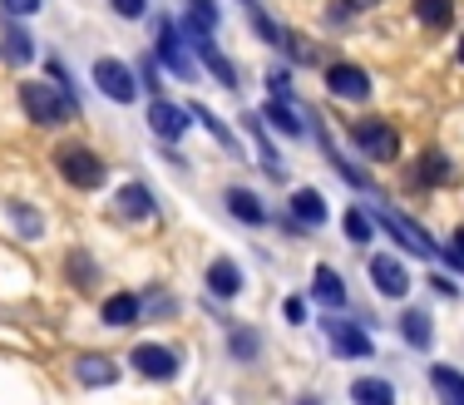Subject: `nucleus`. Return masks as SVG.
Segmentation results:
<instances>
[{"mask_svg": "<svg viewBox=\"0 0 464 405\" xmlns=\"http://www.w3.org/2000/svg\"><path fill=\"white\" fill-rule=\"evenodd\" d=\"M143 129H149L159 144H183L188 129H193V114H188V104L173 100V94H149V100H143Z\"/></svg>", "mask_w": 464, "mask_h": 405, "instance_id": "11", "label": "nucleus"}, {"mask_svg": "<svg viewBox=\"0 0 464 405\" xmlns=\"http://www.w3.org/2000/svg\"><path fill=\"white\" fill-rule=\"evenodd\" d=\"M129 366H134L143 381H179L183 356H179V346H169V342H134L129 346Z\"/></svg>", "mask_w": 464, "mask_h": 405, "instance_id": "15", "label": "nucleus"}, {"mask_svg": "<svg viewBox=\"0 0 464 405\" xmlns=\"http://www.w3.org/2000/svg\"><path fill=\"white\" fill-rule=\"evenodd\" d=\"M346 5H351V10H356V15H361V20H366V15H381V10H385V5H391V0H346Z\"/></svg>", "mask_w": 464, "mask_h": 405, "instance_id": "45", "label": "nucleus"}, {"mask_svg": "<svg viewBox=\"0 0 464 405\" xmlns=\"http://www.w3.org/2000/svg\"><path fill=\"white\" fill-rule=\"evenodd\" d=\"M257 119L272 129V134L292 139V144H306V139H312V129H306V104H302V100H267V94H262Z\"/></svg>", "mask_w": 464, "mask_h": 405, "instance_id": "18", "label": "nucleus"}, {"mask_svg": "<svg viewBox=\"0 0 464 405\" xmlns=\"http://www.w3.org/2000/svg\"><path fill=\"white\" fill-rule=\"evenodd\" d=\"M104 10L119 25H149V15L159 10V0H104Z\"/></svg>", "mask_w": 464, "mask_h": 405, "instance_id": "38", "label": "nucleus"}, {"mask_svg": "<svg viewBox=\"0 0 464 405\" xmlns=\"http://www.w3.org/2000/svg\"><path fill=\"white\" fill-rule=\"evenodd\" d=\"M119 376H124V366H119L114 356H104V352H80L74 356V381H80L84 391H114Z\"/></svg>", "mask_w": 464, "mask_h": 405, "instance_id": "27", "label": "nucleus"}, {"mask_svg": "<svg viewBox=\"0 0 464 405\" xmlns=\"http://www.w3.org/2000/svg\"><path fill=\"white\" fill-rule=\"evenodd\" d=\"M40 35H35V20H10L0 15V70L10 74H25L40 64Z\"/></svg>", "mask_w": 464, "mask_h": 405, "instance_id": "10", "label": "nucleus"}, {"mask_svg": "<svg viewBox=\"0 0 464 405\" xmlns=\"http://www.w3.org/2000/svg\"><path fill=\"white\" fill-rule=\"evenodd\" d=\"M356 25H361V15L346 0H316V35L346 40V35H356Z\"/></svg>", "mask_w": 464, "mask_h": 405, "instance_id": "29", "label": "nucleus"}, {"mask_svg": "<svg viewBox=\"0 0 464 405\" xmlns=\"http://www.w3.org/2000/svg\"><path fill=\"white\" fill-rule=\"evenodd\" d=\"M60 272H64V282H70V287L80 292V297H90V292L104 287V262H99L90 247H64Z\"/></svg>", "mask_w": 464, "mask_h": 405, "instance_id": "23", "label": "nucleus"}, {"mask_svg": "<svg viewBox=\"0 0 464 405\" xmlns=\"http://www.w3.org/2000/svg\"><path fill=\"white\" fill-rule=\"evenodd\" d=\"M227 326V356L237 361V366H252V361L262 356V332L247 322H223Z\"/></svg>", "mask_w": 464, "mask_h": 405, "instance_id": "34", "label": "nucleus"}, {"mask_svg": "<svg viewBox=\"0 0 464 405\" xmlns=\"http://www.w3.org/2000/svg\"><path fill=\"white\" fill-rule=\"evenodd\" d=\"M272 227H277V233L286 237V243H306V237H312V233H306V227L296 223L292 213H286V207H272Z\"/></svg>", "mask_w": 464, "mask_h": 405, "instance_id": "42", "label": "nucleus"}, {"mask_svg": "<svg viewBox=\"0 0 464 405\" xmlns=\"http://www.w3.org/2000/svg\"><path fill=\"white\" fill-rule=\"evenodd\" d=\"M15 104H20V114H25V124L45 129V134H60V129H70L84 119V100L64 94L60 84L45 80V74H20Z\"/></svg>", "mask_w": 464, "mask_h": 405, "instance_id": "1", "label": "nucleus"}, {"mask_svg": "<svg viewBox=\"0 0 464 405\" xmlns=\"http://www.w3.org/2000/svg\"><path fill=\"white\" fill-rule=\"evenodd\" d=\"M316 80H322L326 100L341 104V109H366L375 100V70L361 60H351V54H331L322 70H316Z\"/></svg>", "mask_w": 464, "mask_h": 405, "instance_id": "5", "label": "nucleus"}, {"mask_svg": "<svg viewBox=\"0 0 464 405\" xmlns=\"http://www.w3.org/2000/svg\"><path fill=\"white\" fill-rule=\"evenodd\" d=\"M430 292H435V297H459V282H450V277H440V272H430Z\"/></svg>", "mask_w": 464, "mask_h": 405, "instance_id": "44", "label": "nucleus"}, {"mask_svg": "<svg viewBox=\"0 0 464 405\" xmlns=\"http://www.w3.org/2000/svg\"><path fill=\"white\" fill-rule=\"evenodd\" d=\"M134 74H139V84H143V100H149V94H169V74H163L159 54H153L149 45L134 54Z\"/></svg>", "mask_w": 464, "mask_h": 405, "instance_id": "36", "label": "nucleus"}, {"mask_svg": "<svg viewBox=\"0 0 464 405\" xmlns=\"http://www.w3.org/2000/svg\"><path fill=\"white\" fill-rule=\"evenodd\" d=\"M306 297H312V306H322V312H351V287H346V277H341L331 262H316L312 267V287H306Z\"/></svg>", "mask_w": 464, "mask_h": 405, "instance_id": "22", "label": "nucleus"}, {"mask_svg": "<svg viewBox=\"0 0 464 405\" xmlns=\"http://www.w3.org/2000/svg\"><path fill=\"white\" fill-rule=\"evenodd\" d=\"M341 134H346L351 153L366 169H391V163L405 159V134L391 114H346L341 119Z\"/></svg>", "mask_w": 464, "mask_h": 405, "instance_id": "2", "label": "nucleus"}, {"mask_svg": "<svg viewBox=\"0 0 464 405\" xmlns=\"http://www.w3.org/2000/svg\"><path fill=\"white\" fill-rule=\"evenodd\" d=\"M40 74H45L50 84H60L64 94H74V100H84V94H80V80H74V70L64 64V54H60V50H45V54H40Z\"/></svg>", "mask_w": 464, "mask_h": 405, "instance_id": "37", "label": "nucleus"}, {"mask_svg": "<svg viewBox=\"0 0 464 405\" xmlns=\"http://www.w3.org/2000/svg\"><path fill=\"white\" fill-rule=\"evenodd\" d=\"M242 20H247V30H252V40H257V45H267L272 54L282 50V35H286V20H282L277 10L267 5V0H262V5H247V10H242Z\"/></svg>", "mask_w": 464, "mask_h": 405, "instance_id": "30", "label": "nucleus"}, {"mask_svg": "<svg viewBox=\"0 0 464 405\" xmlns=\"http://www.w3.org/2000/svg\"><path fill=\"white\" fill-rule=\"evenodd\" d=\"M242 134L257 144V163H262V173H267L272 183H286V159L277 153V144H272V129L257 119V109H242Z\"/></svg>", "mask_w": 464, "mask_h": 405, "instance_id": "25", "label": "nucleus"}, {"mask_svg": "<svg viewBox=\"0 0 464 405\" xmlns=\"http://www.w3.org/2000/svg\"><path fill=\"white\" fill-rule=\"evenodd\" d=\"M149 50L159 54V64H163V74L169 80H179V84H203V64H198V54L193 45H188V35H183V25H179V10L173 5H159L149 15Z\"/></svg>", "mask_w": 464, "mask_h": 405, "instance_id": "3", "label": "nucleus"}, {"mask_svg": "<svg viewBox=\"0 0 464 405\" xmlns=\"http://www.w3.org/2000/svg\"><path fill=\"white\" fill-rule=\"evenodd\" d=\"M302 405H322V400H302Z\"/></svg>", "mask_w": 464, "mask_h": 405, "instance_id": "49", "label": "nucleus"}, {"mask_svg": "<svg viewBox=\"0 0 464 405\" xmlns=\"http://www.w3.org/2000/svg\"><path fill=\"white\" fill-rule=\"evenodd\" d=\"M351 405H395V386L385 376H356L346 386Z\"/></svg>", "mask_w": 464, "mask_h": 405, "instance_id": "35", "label": "nucleus"}, {"mask_svg": "<svg viewBox=\"0 0 464 405\" xmlns=\"http://www.w3.org/2000/svg\"><path fill=\"white\" fill-rule=\"evenodd\" d=\"M322 336H326V346H331V356H341V361H371L375 356V342H371V326L361 322L356 312H326L322 322Z\"/></svg>", "mask_w": 464, "mask_h": 405, "instance_id": "8", "label": "nucleus"}, {"mask_svg": "<svg viewBox=\"0 0 464 405\" xmlns=\"http://www.w3.org/2000/svg\"><path fill=\"white\" fill-rule=\"evenodd\" d=\"M173 10L183 20H193V25L213 30V35H223V25H227V0H173Z\"/></svg>", "mask_w": 464, "mask_h": 405, "instance_id": "32", "label": "nucleus"}, {"mask_svg": "<svg viewBox=\"0 0 464 405\" xmlns=\"http://www.w3.org/2000/svg\"><path fill=\"white\" fill-rule=\"evenodd\" d=\"M445 247H450V253H459V257H464V223L455 227V233H450V243H445Z\"/></svg>", "mask_w": 464, "mask_h": 405, "instance_id": "46", "label": "nucleus"}, {"mask_svg": "<svg viewBox=\"0 0 464 405\" xmlns=\"http://www.w3.org/2000/svg\"><path fill=\"white\" fill-rule=\"evenodd\" d=\"M395 332H401V342L411 352H435V316H430V306H405L395 316Z\"/></svg>", "mask_w": 464, "mask_h": 405, "instance_id": "28", "label": "nucleus"}, {"mask_svg": "<svg viewBox=\"0 0 464 405\" xmlns=\"http://www.w3.org/2000/svg\"><path fill=\"white\" fill-rule=\"evenodd\" d=\"M203 292H208V302L213 306H232L242 297V292H247V267H242L237 257H213L203 267Z\"/></svg>", "mask_w": 464, "mask_h": 405, "instance_id": "13", "label": "nucleus"}, {"mask_svg": "<svg viewBox=\"0 0 464 405\" xmlns=\"http://www.w3.org/2000/svg\"><path fill=\"white\" fill-rule=\"evenodd\" d=\"M366 282L375 287V297H385V302H405L415 292V272L401 253H371Z\"/></svg>", "mask_w": 464, "mask_h": 405, "instance_id": "12", "label": "nucleus"}, {"mask_svg": "<svg viewBox=\"0 0 464 405\" xmlns=\"http://www.w3.org/2000/svg\"><path fill=\"white\" fill-rule=\"evenodd\" d=\"M223 213L232 217V223L252 227V233H262V227H272V203L262 198L252 183H227L223 188Z\"/></svg>", "mask_w": 464, "mask_h": 405, "instance_id": "14", "label": "nucleus"}, {"mask_svg": "<svg viewBox=\"0 0 464 405\" xmlns=\"http://www.w3.org/2000/svg\"><path fill=\"white\" fill-rule=\"evenodd\" d=\"M455 178H459V163H455V153H450L445 144H425L411 163H405V188L420 193V198L450 188Z\"/></svg>", "mask_w": 464, "mask_h": 405, "instance_id": "7", "label": "nucleus"}, {"mask_svg": "<svg viewBox=\"0 0 464 405\" xmlns=\"http://www.w3.org/2000/svg\"><path fill=\"white\" fill-rule=\"evenodd\" d=\"M282 316H286V326H306V322H312V297L292 292V297L282 302Z\"/></svg>", "mask_w": 464, "mask_h": 405, "instance_id": "43", "label": "nucleus"}, {"mask_svg": "<svg viewBox=\"0 0 464 405\" xmlns=\"http://www.w3.org/2000/svg\"><path fill=\"white\" fill-rule=\"evenodd\" d=\"M450 40H455V64H459V70H464V25H459L455 35H450Z\"/></svg>", "mask_w": 464, "mask_h": 405, "instance_id": "47", "label": "nucleus"}, {"mask_svg": "<svg viewBox=\"0 0 464 405\" xmlns=\"http://www.w3.org/2000/svg\"><path fill=\"white\" fill-rule=\"evenodd\" d=\"M188 114H193V124H198V129H208V134H213V144L223 149V153H232V159H247V144H242V134L227 124L223 114H218L213 104H203V100H188Z\"/></svg>", "mask_w": 464, "mask_h": 405, "instance_id": "26", "label": "nucleus"}, {"mask_svg": "<svg viewBox=\"0 0 464 405\" xmlns=\"http://www.w3.org/2000/svg\"><path fill=\"white\" fill-rule=\"evenodd\" d=\"M50 169H54V178L74 193H104L109 188V159L90 144V139H74V134L54 139Z\"/></svg>", "mask_w": 464, "mask_h": 405, "instance_id": "4", "label": "nucleus"}, {"mask_svg": "<svg viewBox=\"0 0 464 405\" xmlns=\"http://www.w3.org/2000/svg\"><path fill=\"white\" fill-rule=\"evenodd\" d=\"M139 322H143V292L119 287L99 302V326H104V332H129V326H139Z\"/></svg>", "mask_w": 464, "mask_h": 405, "instance_id": "24", "label": "nucleus"}, {"mask_svg": "<svg viewBox=\"0 0 464 405\" xmlns=\"http://www.w3.org/2000/svg\"><path fill=\"white\" fill-rule=\"evenodd\" d=\"M90 84H94L99 100L119 104V109H134L143 100V84L134 74V60H124V54H114V50H104V54H94V60H90Z\"/></svg>", "mask_w": 464, "mask_h": 405, "instance_id": "6", "label": "nucleus"}, {"mask_svg": "<svg viewBox=\"0 0 464 405\" xmlns=\"http://www.w3.org/2000/svg\"><path fill=\"white\" fill-rule=\"evenodd\" d=\"M282 60L286 64H296V70H322V64L331 60V50H326V35H312L306 25H292L286 20V35H282Z\"/></svg>", "mask_w": 464, "mask_h": 405, "instance_id": "19", "label": "nucleus"}, {"mask_svg": "<svg viewBox=\"0 0 464 405\" xmlns=\"http://www.w3.org/2000/svg\"><path fill=\"white\" fill-rule=\"evenodd\" d=\"M232 5H242V10H247V5H262V0H232Z\"/></svg>", "mask_w": 464, "mask_h": 405, "instance_id": "48", "label": "nucleus"}, {"mask_svg": "<svg viewBox=\"0 0 464 405\" xmlns=\"http://www.w3.org/2000/svg\"><path fill=\"white\" fill-rule=\"evenodd\" d=\"M341 237H346V247H371L375 237H381V227H375L366 203H346V213H341Z\"/></svg>", "mask_w": 464, "mask_h": 405, "instance_id": "31", "label": "nucleus"}, {"mask_svg": "<svg viewBox=\"0 0 464 405\" xmlns=\"http://www.w3.org/2000/svg\"><path fill=\"white\" fill-rule=\"evenodd\" d=\"M198 64H203V80H213L223 94H242V64H237V54H227L223 50V40H208V45H198Z\"/></svg>", "mask_w": 464, "mask_h": 405, "instance_id": "20", "label": "nucleus"}, {"mask_svg": "<svg viewBox=\"0 0 464 405\" xmlns=\"http://www.w3.org/2000/svg\"><path fill=\"white\" fill-rule=\"evenodd\" d=\"M286 213H292V217H296V223H302L312 237L331 223V203H326V193L316 188V183H296V188L286 193Z\"/></svg>", "mask_w": 464, "mask_h": 405, "instance_id": "21", "label": "nucleus"}, {"mask_svg": "<svg viewBox=\"0 0 464 405\" xmlns=\"http://www.w3.org/2000/svg\"><path fill=\"white\" fill-rule=\"evenodd\" d=\"M405 10H411V25L420 30V35H430V40L455 35L459 15H464L459 0H405Z\"/></svg>", "mask_w": 464, "mask_h": 405, "instance_id": "17", "label": "nucleus"}, {"mask_svg": "<svg viewBox=\"0 0 464 405\" xmlns=\"http://www.w3.org/2000/svg\"><path fill=\"white\" fill-rule=\"evenodd\" d=\"M50 10V0H0V15L10 20H40Z\"/></svg>", "mask_w": 464, "mask_h": 405, "instance_id": "41", "label": "nucleus"}, {"mask_svg": "<svg viewBox=\"0 0 464 405\" xmlns=\"http://www.w3.org/2000/svg\"><path fill=\"white\" fill-rule=\"evenodd\" d=\"M109 217H114V223H124V227L159 223L163 207H159V193H153V183H143V178L114 183V193H109Z\"/></svg>", "mask_w": 464, "mask_h": 405, "instance_id": "9", "label": "nucleus"}, {"mask_svg": "<svg viewBox=\"0 0 464 405\" xmlns=\"http://www.w3.org/2000/svg\"><path fill=\"white\" fill-rule=\"evenodd\" d=\"M183 306H179V297H173L169 287H149L143 292V316H153V322H173Z\"/></svg>", "mask_w": 464, "mask_h": 405, "instance_id": "40", "label": "nucleus"}, {"mask_svg": "<svg viewBox=\"0 0 464 405\" xmlns=\"http://www.w3.org/2000/svg\"><path fill=\"white\" fill-rule=\"evenodd\" d=\"M430 386L445 396V405H464V371H455V366H430Z\"/></svg>", "mask_w": 464, "mask_h": 405, "instance_id": "39", "label": "nucleus"}, {"mask_svg": "<svg viewBox=\"0 0 464 405\" xmlns=\"http://www.w3.org/2000/svg\"><path fill=\"white\" fill-rule=\"evenodd\" d=\"M0 217H5V227L20 237V243H45V233H50L45 207L20 198V193H5V198H0Z\"/></svg>", "mask_w": 464, "mask_h": 405, "instance_id": "16", "label": "nucleus"}, {"mask_svg": "<svg viewBox=\"0 0 464 405\" xmlns=\"http://www.w3.org/2000/svg\"><path fill=\"white\" fill-rule=\"evenodd\" d=\"M262 94H267V100H302V90H296V64H286L282 54L267 60V70H262Z\"/></svg>", "mask_w": 464, "mask_h": 405, "instance_id": "33", "label": "nucleus"}]
</instances>
